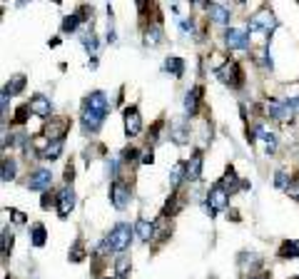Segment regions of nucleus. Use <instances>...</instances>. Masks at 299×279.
<instances>
[{"instance_id": "1", "label": "nucleus", "mask_w": 299, "mask_h": 279, "mask_svg": "<svg viewBox=\"0 0 299 279\" xmlns=\"http://www.w3.org/2000/svg\"><path fill=\"white\" fill-rule=\"evenodd\" d=\"M132 234H135V227H130L127 222H118L115 227L107 232V237L102 239V242H105V247H107L110 252L125 254L127 247H130V242H132Z\"/></svg>"}, {"instance_id": "2", "label": "nucleus", "mask_w": 299, "mask_h": 279, "mask_svg": "<svg viewBox=\"0 0 299 279\" xmlns=\"http://www.w3.org/2000/svg\"><path fill=\"white\" fill-rule=\"evenodd\" d=\"M214 75H217V80L222 85H230V88H242L244 85V72H242L239 62H235V60H227L222 67H217Z\"/></svg>"}, {"instance_id": "3", "label": "nucleus", "mask_w": 299, "mask_h": 279, "mask_svg": "<svg viewBox=\"0 0 299 279\" xmlns=\"http://www.w3.org/2000/svg\"><path fill=\"white\" fill-rule=\"evenodd\" d=\"M227 207H230V192L224 189L219 182L212 185V189L207 194V212H209V217H214L217 212L227 210Z\"/></svg>"}, {"instance_id": "4", "label": "nucleus", "mask_w": 299, "mask_h": 279, "mask_svg": "<svg viewBox=\"0 0 299 279\" xmlns=\"http://www.w3.org/2000/svg\"><path fill=\"white\" fill-rule=\"evenodd\" d=\"M130 199H132V189L130 185H125L122 180H115L110 187V202L115 210H127L130 207Z\"/></svg>"}, {"instance_id": "5", "label": "nucleus", "mask_w": 299, "mask_h": 279, "mask_svg": "<svg viewBox=\"0 0 299 279\" xmlns=\"http://www.w3.org/2000/svg\"><path fill=\"white\" fill-rule=\"evenodd\" d=\"M274 28H277V18H274V13H272V10H259V13L249 20L247 32H257V30H262V32L269 37Z\"/></svg>"}, {"instance_id": "6", "label": "nucleus", "mask_w": 299, "mask_h": 279, "mask_svg": "<svg viewBox=\"0 0 299 279\" xmlns=\"http://www.w3.org/2000/svg\"><path fill=\"white\" fill-rule=\"evenodd\" d=\"M224 45L230 50H249V45H252L249 32H244L239 28H227L224 30Z\"/></svg>"}, {"instance_id": "7", "label": "nucleus", "mask_w": 299, "mask_h": 279, "mask_svg": "<svg viewBox=\"0 0 299 279\" xmlns=\"http://www.w3.org/2000/svg\"><path fill=\"white\" fill-rule=\"evenodd\" d=\"M122 120H125V135H127V137H137V135L142 132V117H140V110H137L135 105L125 107Z\"/></svg>"}, {"instance_id": "8", "label": "nucleus", "mask_w": 299, "mask_h": 279, "mask_svg": "<svg viewBox=\"0 0 299 279\" xmlns=\"http://www.w3.org/2000/svg\"><path fill=\"white\" fill-rule=\"evenodd\" d=\"M75 189L70 187V185H65L60 192H58V215H60V219H65L72 210H75Z\"/></svg>"}, {"instance_id": "9", "label": "nucleus", "mask_w": 299, "mask_h": 279, "mask_svg": "<svg viewBox=\"0 0 299 279\" xmlns=\"http://www.w3.org/2000/svg\"><path fill=\"white\" fill-rule=\"evenodd\" d=\"M50 182H53L50 170L37 167V170L30 175V180H28V189H32V192H48V189H50Z\"/></svg>"}, {"instance_id": "10", "label": "nucleus", "mask_w": 299, "mask_h": 279, "mask_svg": "<svg viewBox=\"0 0 299 279\" xmlns=\"http://www.w3.org/2000/svg\"><path fill=\"white\" fill-rule=\"evenodd\" d=\"M83 107H90V110H95V112H102V115H110V97L102 93V90H95V93H90L88 97H85V102H83Z\"/></svg>"}, {"instance_id": "11", "label": "nucleus", "mask_w": 299, "mask_h": 279, "mask_svg": "<svg viewBox=\"0 0 299 279\" xmlns=\"http://www.w3.org/2000/svg\"><path fill=\"white\" fill-rule=\"evenodd\" d=\"M30 112L35 117H40V120H53L50 117L53 115V105H50V100L45 95H32L30 97Z\"/></svg>"}, {"instance_id": "12", "label": "nucleus", "mask_w": 299, "mask_h": 279, "mask_svg": "<svg viewBox=\"0 0 299 279\" xmlns=\"http://www.w3.org/2000/svg\"><path fill=\"white\" fill-rule=\"evenodd\" d=\"M202 165H205L202 150H195L192 157L187 159V182H200L202 180Z\"/></svg>"}, {"instance_id": "13", "label": "nucleus", "mask_w": 299, "mask_h": 279, "mask_svg": "<svg viewBox=\"0 0 299 279\" xmlns=\"http://www.w3.org/2000/svg\"><path fill=\"white\" fill-rule=\"evenodd\" d=\"M67 130H70V120H67V117H60V120L53 117L50 123H48V127H45V137H48L50 142H55V140H62Z\"/></svg>"}, {"instance_id": "14", "label": "nucleus", "mask_w": 299, "mask_h": 279, "mask_svg": "<svg viewBox=\"0 0 299 279\" xmlns=\"http://www.w3.org/2000/svg\"><path fill=\"white\" fill-rule=\"evenodd\" d=\"M105 117H107V115H102V112H95V110H90V107H83V127H85V132H92V135H95V132L102 127Z\"/></svg>"}, {"instance_id": "15", "label": "nucleus", "mask_w": 299, "mask_h": 279, "mask_svg": "<svg viewBox=\"0 0 299 279\" xmlns=\"http://www.w3.org/2000/svg\"><path fill=\"white\" fill-rule=\"evenodd\" d=\"M200 100H202V88L187 90V95H184V115H187V117H195V115H197Z\"/></svg>"}, {"instance_id": "16", "label": "nucleus", "mask_w": 299, "mask_h": 279, "mask_svg": "<svg viewBox=\"0 0 299 279\" xmlns=\"http://www.w3.org/2000/svg\"><path fill=\"white\" fill-rule=\"evenodd\" d=\"M207 15H209V20L217 23V25H227L230 18H232V15H230V8H227V5H222V3H209Z\"/></svg>"}, {"instance_id": "17", "label": "nucleus", "mask_w": 299, "mask_h": 279, "mask_svg": "<svg viewBox=\"0 0 299 279\" xmlns=\"http://www.w3.org/2000/svg\"><path fill=\"white\" fill-rule=\"evenodd\" d=\"M162 40H165V30H162L160 23L150 25V28L145 30V45H147V48H157Z\"/></svg>"}, {"instance_id": "18", "label": "nucleus", "mask_w": 299, "mask_h": 279, "mask_svg": "<svg viewBox=\"0 0 299 279\" xmlns=\"http://www.w3.org/2000/svg\"><path fill=\"white\" fill-rule=\"evenodd\" d=\"M135 234L142 239V242H150V239L155 237V224L150 222V219H145V217H140L135 222Z\"/></svg>"}, {"instance_id": "19", "label": "nucleus", "mask_w": 299, "mask_h": 279, "mask_svg": "<svg viewBox=\"0 0 299 279\" xmlns=\"http://www.w3.org/2000/svg\"><path fill=\"white\" fill-rule=\"evenodd\" d=\"M219 185H222L224 189H227L230 194H235V192H237V187H239V185H244V182H239V177H237L235 167H227V170H224V177L219 180Z\"/></svg>"}, {"instance_id": "20", "label": "nucleus", "mask_w": 299, "mask_h": 279, "mask_svg": "<svg viewBox=\"0 0 299 279\" xmlns=\"http://www.w3.org/2000/svg\"><path fill=\"white\" fill-rule=\"evenodd\" d=\"M267 112H269V117L279 120V123H284V120H287V117L292 115V110L287 107V102H277V100L267 102Z\"/></svg>"}, {"instance_id": "21", "label": "nucleus", "mask_w": 299, "mask_h": 279, "mask_svg": "<svg viewBox=\"0 0 299 279\" xmlns=\"http://www.w3.org/2000/svg\"><path fill=\"white\" fill-rule=\"evenodd\" d=\"M130 267H132L130 254L127 252L125 254H118V259H115V279H127L130 277Z\"/></svg>"}, {"instance_id": "22", "label": "nucleus", "mask_w": 299, "mask_h": 279, "mask_svg": "<svg viewBox=\"0 0 299 279\" xmlns=\"http://www.w3.org/2000/svg\"><path fill=\"white\" fill-rule=\"evenodd\" d=\"M45 239H48V229H45V224H32L30 227V242H32V247H43L45 245Z\"/></svg>"}, {"instance_id": "23", "label": "nucleus", "mask_w": 299, "mask_h": 279, "mask_svg": "<svg viewBox=\"0 0 299 279\" xmlns=\"http://www.w3.org/2000/svg\"><path fill=\"white\" fill-rule=\"evenodd\" d=\"M165 70H167L172 77H182V72H184V62H182V58H177V55H167V58H165Z\"/></svg>"}, {"instance_id": "24", "label": "nucleus", "mask_w": 299, "mask_h": 279, "mask_svg": "<svg viewBox=\"0 0 299 279\" xmlns=\"http://www.w3.org/2000/svg\"><path fill=\"white\" fill-rule=\"evenodd\" d=\"M279 257H282V259H294V257H299V242H297V239H284L282 247H279Z\"/></svg>"}, {"instance_id": "25", "label": "nucleus", "mask_w": 299, "mask_h": 279, "mask_svg": "<svg viewBox=\"0 0 299 279\" xmlns=\"http://www.w3.org/2000/svg\"><path fill=\"white\" fill-rule=\"evenodd\" d=\"M3 182H13L15 180V175H18V165H15V157H3Z\"/></svg>"}, {"instance_id": "26", "label": "nucleus", "mask_w": 299, "mask_h": 279, "mask_svg": "<svg viewBox=\"0 0 299 279\" xmlns=\"http://www.w3.org/2000/svg\"><path fill=\"white\" fill-rule=\"evenodd\" d=\"M182 180H187V162H177V165L172 167V172H170V185H172V189H177Z\"/></svg>"}, {"instance_id": "27", "label": "nucleus", "mask_w": 299, "mask_h": 279, "mask_svg": "<svg viewBox=\"0 0 299 279\" xmlns=\"http://www.w3.org/2000/svg\"><path fill=\"white\" fill-rule=\"evenodd\" d=\"M62 140H55V142H50L48 147H45V152L40 155V159H48V162H55V159L62 155Z\"/></svg>"}, {"instance_id": "28", "label": "nucleus", "mask_w": 299, "mask_h": 279, "mask_svg": "<svg viewBox=\"0 0 299 279\" xmlns=\"http://www.w3.org/2000/svg\"><path fill=\"white\" fill-rule=\"evenodd\" d=\"M23 88H25V75H13V77H10V83H8L3 90H5V93L13 97V95L23 93Z\"/></svg>"}, {"instance_id": "29", "label": "nucleus", "mask_w": 299, "mask_h": 279, "mask_svg": "<svg viewBox=\"0 0 299 279\" xmlns=\"http://www.w3.org/2000/svg\"><path fill=\"white\" fill-rule=\"evenodd\" d=\"M80 43H83V48L90 53V58L97 55V37H95V32H85V35L80 37Z\"/></svg>"}, {"instance_id": "30", "label": "nucleus", "mask_w": 299, "mask_h": 279, "mask_svg": "<svg viewBox=\"0 0 299 279\" xmlns=\"http://www.w3.org/2000/svg\"><path fill=\"white\" fill-rule=\"evenodd\" d=\"M83 20H80V15L78 13H72V15H65L62 18V32H75V30H78V25H80Z\"/></svg>"}, {"instance_id": "31", "label": "nucleus", "mask_w": 299, "mask_h": 279, "mask_svg": "<svg viewBox=\"0 0 299 279\" xmlns=\"http://www.w3.org/2000/svg\"><path fill=\"white\" fill-rule=\"evenodd\" d=\"M292 182H294V180L289 177V172H287V170H277V172H274V187H279V189H284V192H287Z\"/></svg>"}, {"instance_id": "32", "label": "nucleus", "mask_w": 299, "mask_h": 279, "mask_svg": "<svg viewBox=\"0 0 299 279\" xmlns=\"http://www.w3.org/2000/svg\"><path fill=\"white\" fill-rule=\"evenodd\" d=\"M140 159H142V152L137 147H125L122 150V162L125 165H135V162H140Z\"/></svg>"}, {"instance_id": "33", "label": "nucleus", "mask_w": 299, "mask_h": 279, "mask_svg": "<svg viewBox=\"0 0 299 279\" xmlns=\"http://www.w3.org/2000/svg\"><path fill=\"white\" fill-rule=\"evenodd\" d=\"M170 132H172V140H175L177 145H184V142H187V137H190V132H187V127H184V125H172V127H170Z\"/></svg>"}, {"instance_id": "34", "label": "nucleus", "mask_w": 299, "mask_h": 279, "mask_svg": "<svg viewBox=\"0 0 299 279\" xmlns=\"http://www.w3.org/2000/svg\"><path fill=\"white\" fill-rule=\"evenodd\" d=\"M85 259V247H83V242L78 239L72 247H70V262H83Z\"/></svg>"}, {"instance_id": "35", "label": "nucleus", "mask_w": 299, "mask_h": 279, "mask_svg": "<svg viewBox=\"0 0 299 279\" xmlns=\"http://www.w3.org/2000/svg\"><path fill=\"white\" fill-rule=\"evenodd\" d=\"M177 25H179V30H182V35H192L195 32V20L192 18H177Z\"/></svg>"}, {"instance_id": "36", "label": "nucleus", "mask_w": 299, "mask_h": 279, "mask_svg": "<svg viewBox=\"0 0 299 279\" xmlns=\"http://www.w3.org/2000/svg\"><path fill=\"white\" fill-rule=\"evenodd\" d=\"M32 112H30V102H25V105H20L18 110H15V123L18 125H23V123H28V117H30Z\"/></svg>"}, {"instance_id": "37", "label": "nucleus", "mask_w": 299, "mask_h": 279, "mask_svg": "<svg viewBox=\"0 0 299 279\" xmlns=\"http://www.w3.org/2000/svg\"><path fill=\"white\" fill-rule=\"evenodd\" d=\"M53 205L58 207V194H55V192H50V189H48V192H43V199H40V207H43V210H50Z\"/></svg>"}, {"instance_id": "38", "label": "nucleus", "mask_w": 299, "mask_h": 279, "mask_svg": "<svg viewBox=\"0 0 299 279\" xmlns=\"http://www.w3.org/2000/svg\"><path fill=\"white\" fill-rule=\"evenodd\" d=\"M3 259H8V254H10V247H13V232L10 229H3Z\"/></svg>"}, {"instance_id": "39", "label": "nucleus", "mask_w": 299, "mask_h": 279, "mask_svg": "<svg viewBox=\"0 0 299 279\" xmlns=\"http://www.w3.org/2000/svg\"><path fill=\"white\" fill-rule=\"evenodd\" d=\"M118 170H120V159H118V157H110V159H107V175H110L112 180H118Z\"/></svg>"}, {"instance_id": "40", "label": "nucleus", "mask_w": 299, "mask_h": 279, "mask_svg": "<svg viewBox=\"0 0 299 279\" xmlns=\"http://www.w3.org/2000/svg\"><path fill=\"white\" fill-rule=\"evenodd\" d=\"M287 194H289V197H294V199H297V202H299V177H297V180H294V182L289 185V189H287Z\"/></svg>"}, {"instance_id": "41", "label": "nucleus", "mask_w": 299, "mask_h": 279, "mask_svg": "<svg viewBox=\"0 0 299 279\" xmlns=\"http://www.w3.org/2000/svg\"><path fill=\"white\" fill-rule=\"evenodd\" d=\"M284 102H287V107L292 110V115H294V112H299V95H294V97H287Z\"/></svg>"}, {"instance_id": "42", "label": "nucleus", "mask_w": 299, "mask_h": 279, "mask_svg": "<svg viewBox=\"0 0 299 279\" xmlns=\"http://www.w3.org/2000/svg\"><path fill=\"white\" fill-rule=\"evenodd\" d=\"M62 180H65L67 185H72V180H75V165H72V162L65 167V177H62Z\"/></svg>"}, {"instance_id": "43", "label": "nucleus", "mask_w": 299, "mask_h": 279, "mask_svg": "<svg viewBox=\"0 0 299 279\" xmlns=\"http://www.w3.org/2000/svg\"><path fill=\"white\" fill-rule=\"evenodd\" d=\"M140 162H142V165H152V162H155V155H152V150H145Z\"/></svg>"}, {"instance_id": "44", "label": "nucleus", "mask_w": 299, "mask_h": 279, "mask_svg": "<svg viewBox=\"0 0 299 279\" xmlns=\"http://www.w3.org/2000/svg\"><path fill=\"white\" fill-rule=\"evenodd\" d=\"M160 130H162V120H160V123H157V125H155L152 130H150V132H147V135H150L147 140H150V142H155V140H157V135H160Z\"/></svg>"}, {"instance_id": "45", "label": "nucleus", "mask_w": 299, "mask_h": 279, "mask_svg": "<svg viewBox=\"0 0 299 279\" xmlns=\"http://www.w3.org/2000/svg\"><path fill=\"white\" fill-rule=\"evenodd\" d=\"M10 215H13V222H15V224H25V215H23V212L10 210Z\"/></svg>"}, {"instance_id": "46", "label": "nucleus", "mask_w": 299, "mask_h": 279, "mask_svg": "<svg viewBox=\"0 0 299 279\" xmlns=\"http://www.w3.org/2000/svg\"><path fill=\"white\" fill-rule=\"evenodd\" d=\"M249 279H262V277H254V274H249Z\"/></svg>"}, {"instance_id": "47", "label": "nucleus", "mask_w": 299, "mask_h": 279, "mask_svg": "<svg viewBox=\"0 0 299 279\" xmlns=\"http://www.w3.org/2000/svg\"><path fill=\"white\" fill-rule=\"evenodd\" d=\"M100 279H110V277H100Z\"/></svg>"}, {"instance_id": "48", "label": "nucleus", "mask_w": 299, "mask_h": 279, "mask_svg": "<svg viewBox=\"0 0 299 279\" xmlns=\"http://www.w3.org/2000/svg\"><path fill=\"white\" fill-rule=\"evenodd\" d=\"M294 279H297V277H294Z\"/></svg>"}]
</instances>
